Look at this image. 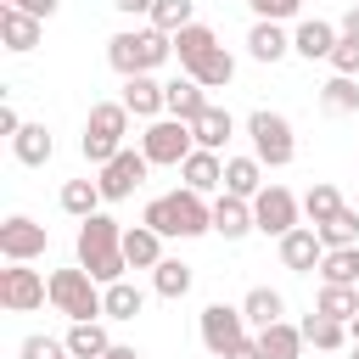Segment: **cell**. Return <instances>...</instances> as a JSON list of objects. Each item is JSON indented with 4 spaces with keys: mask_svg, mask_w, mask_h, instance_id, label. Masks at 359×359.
Listing matches in <instances>:
<instances>
[{
    "mask_svg": "<svg viewBox=\"0 0 359 359\" xmlns=\"http://www.w3.org/2000/svg\"><path fill=\"white\" fill-rule=\"evenodd\" d=\"M140 224H151L157 236L191 241V236H208V230H213V202H208L202 191L180 185V191H168V196H151L146 213H140Z\"/></svg>",
    "mask_w": 359,
    "mask_h": 359,
    "instance_id": "obj_1",
    "label": "cell"
},
{
    "mask_svg": "<svg viewBox=\"0 0 359 359\" xmlns=\"http://www.w3.org/2000/svg\"><path fill=\"white\" fill-rule=\"evenodd\" d=\"M79 264H84L101 286L123 280L129 258H123V224H118L112 213H90V219H79Z\"/></svg>",
    "mask_w": 359,
    "mask_h": 359,
    "instance_id": "obj_2",
    "label": "cell"
},
{
    "mask_svg": "<svg viewBox=\"0 0 359 359\" xmlns=\"http://www.w3.org/2000/svg\"><path fill=\"white\" fill-rule=\"evenodd\" d=\"M168 56H174V34H163V28H118V34L107 39V62H112V73H123V79L157 73Z\"/></svg>",
    "mask_w": 359,
    "mask_h": 359,
    "instance_id": "obj_3",
    "label": "cell"
},
{
    "mask_svg": "<svg viewBox=\"0 0 359 359\" xmlns=\"http://www.w3.org/2000/svg\"><path fill=\"white\" fill-rule=\"evenodd\" d=\"M129 118H135V112H129L123 101H95V107H90V118H84V140H79V151H84L90 168H101V163H112V157L123 151Z\"/></svg>",
    "mask_w": 359,
    "mask_h": 359,
    "instance_id": "obj_4",
    "label": "cell"
},
{
    "mask_svg": "<svg viewBox=\"0 0 359 359\" xmlns=\"http://www.w3.org/2000/svg\"><path fill=\"white\" fill-rule=\"evenodd\" d=\"M101 280L79 264V269H50V309L56 314H67V320H107V309H101Z\"/></svg>",
    "mask_w": 359,
    "mask_h": 359,
    "instance_id": "obj_5",
    "label": "cell"
},
{
    "mask_svg": "<svg viewBox=\"0 0 359 359\" xmlns=\"http://www.w3.org/2000/svg\"><path fill=\"white\" fill-rule=\"evenodd\" d=\"M247 140H252V157L264 168H286L297 157V135H292V118L286 112H269V107L247 112Z\"/></svg>",
    "mask_w": 359,
    "mask_h": 359,
    "instance_id": "obj_6",
    "label": "cell"
},
{
    "mask_svg": "<svg viewBox=\"0 0 359 359\" xmlns=\"http://www.w3.org/2000/svg\"><path fill=\"white\" fill-rule=\"evenodd\" d=\"M140 151L151 157V168H180L191 151H196V135H191V123L185 118H151L146 123V135H140Z\"/></svg>",
    "mask_w": 359,
    "mask_h": 359,
    "instance_id": "obj_7",
    "label": "cell"
},
{
    "mask_svg": "<svg viewBox=\"0 0 359 359\" xmlns=\"http://www.w3.org/2000/svg\"><path fill=\"white\" fill-rule=\"evenodd\" d=\"M50 303V275L28 269V264H6L0 269V309L6 314H34Z\"/></svg>",
    "mask_w": 359,
    "mask_h": 359,
    "instance_id": "obj_8",
    "label": "cell"
},
{
    "mask_svg": "<svg viewBox=\"0 0 359 359\" xmlns=\"http://www.w3.org/2000/svg\"><path fill=\"white\" fill-rule=\"evenodd\" d=\"M146 168H151V157H146V151H135V146H123L112 163H101V168H95V185H101V196H107V202H129V196L146 185Z\"/></svg>",
    "mask_w": 359,
    "mask_h": 359,
    "instance_id": "obj_9",
    "label": "cell"
},
{
    "mask_svg": "<svg viewBox=\"0 0 359 359\" xmlns=\"http://www.w3.org/2000/svg\"><path fill=\"white\" fill-rule=\"evenodd\" d=\"M297 219H303V202L286 191V185H264L258 196H252V224L264 230V236H286V230H297Z\"/></svg>",
    "mask_w": 359,
    "mask_h": 359,
    "instance_id": "obj_10",
    "label": "cell"
},
{
    "mask_svg": "<svg viewBox=\"0 0 359 359\" xmlns=\"http://www.w3.org/2000/svg\"><path fill=\"white\" fill-rule=\"evenodd\" d=\"M196 331H202V348H208L213 359H224L236 342H247V314L230 309V303H208L202 320H196Z\"/></svg>",
    "mask_w": 359,
    "mask_h": 359,
    "instance_id": "obj_11",
    "label": "cell"
},
{
    "mask_svg": "<svg viewBox=\"0 0 359 359\" xmlns=\"http://www.w3.org/2000/svg\"><path fill=\"white\" fill-rule=\"evenodd\" d=\"M45 247H50V236H45V224H34L28 213H11V219L0 224V258H6V264H34V258H45Z\"/></svg>",
    "mask_w": 359,
    "mask_h": 359,
    "instance_id": "obj_12",
    "label": "cell"
},
{
    "mask_svg": "<svg viewBox=\"0 0 359 359\" xmlns=\"http://www.w3.org/2000/svg\"><path fill=\"white\" fill-rule=\"evenodd\" d=\"M275 247H280V264H286L292 275H314V269H320V258H325V241H320V230H314V224L286 230Z\"/></svg>",
    "mask_w": 359,
    "mask_h": 359,
    "instance_id": "obj_13",
    "label": "cell"
},
{
    "mask_svg": "<svg viewBox=\"0 0 359 359\" xmlns=\"http://www.w3.org/2000/svg\"><path fill=\"white\" fill-rule=\"evenodd\" d=\"M337 39H342V28L325 22V17H297V28H292V50H297L303 62H331Z\"/></svg>",
    "mask_w": 359,
    "mask_h": 359,
    "instance_id": "obj_14",
    "label": "cell"
},
{
    "mask_svg": "<svg viewBox=\"0 0 359 359\" xmlns=\"http://www.w3.org/2000/svg\"><path fill=\"white\" fill-rule=\"evenodd\" d=\"M118 101H123L135 118H146V123H151V118H163V112H168V84H157L151 73H135V79H123V95H118Z\"/></svg>",
    "mask_w": 359,
    "mask_h": 359,
    "instance_id": "obj_15",
    "label": "cell"
},
{
    "mask_svg": "<svg viewBox=\"0 0 359 359\" xmlns=\"http://www.w3.org/2000/svg\"><path fill=\"white\" fill-rule=\"evenodd\" d=\"M39 34H45L39 17H28V11H17V6H0V45H6L11 56H28V50L39 45Z\"/></svg>",
    "mask_w": 359,
    "mask_h": 359,
    "instance_id": "obj_16",
    "label": "cell"
},
{
    "mask_svg": "<svg viewBox=\"0 0 359 359\" xmlns=\"http://www.w3.org/2000/svg\"><path fill=\"white\" fill-rule=\"evenodd\" d=\"M247 56H252V62H280V56H292V34H286V22L252 17V28H247Z\"/></svg>",
    "mask_w": 359,
    "mask_h": 359,
    "instance_id": "obj_17",
    "label": "cell"
},
{
    "mask_svg": "<svg viewBox=\"0 0 359 359\" xmlns=\"http://www.w3.org/2000/svg\"><path fill=\"white\" fill-rule=\"evenodd\" d=\"M180 180H185L191 191L213 196V191H224V157H219V151H208V146H196V151L180 163Z\"/></svg>",
    "mask_w": 359,
    "mask_h": 359,
    "instance_id": "obj_18",
    "label": "cell"
},
{
    "mask_svg": "<svg viewBox=\"0 0 359 359\" xmlns=\"http://www.w3.org/2000/svg\"><path fill=\"white\" fill-rule=\"evenodd\" d=\"M213 230H219L224 241H241L247 230H258V224H252V202H247V196L219 191V196H213Z\"/></svg>",
    "mask_w": 359,
    "mask_h": 359,
    "instance_id": "obj_19",
    "label": "cell"
},
{
    "mask_svg": "<svg viewBox=\"0 0 359 359\" xmlns=\"http://www.w3.org/2000/svg\"><path fill=\"white\" fill-rule=\"evenodd\" d=\"M213 101H208V90L191 79V73H180V79H168V118H185V123H196L202 112H208Z\"/></svg>",
    "mask_w": 359,
    "mask_h": 359,
    "instance_id": "obj_20",
    "label": "cell"
},
{
    "mask_svg": "<svg viewBox=\"0 0 359 359\" xmlns=\"http://www.w3.org/2000/svg\"><path fill=\"white\" fill-rule=\"evenodd\" d=\"M50 151H56V140H50V129H45V123H22V129L11 135V157H17L22 168H45V163H50Z\"/></svg>",
    "mask_w": 359,
    "mask_h": 359,
    "instance_id": "obj_21",
    "label": "cell"
},
{
    "mask_svg": "<svg viewBox=\"0 0 359 359\" xmlns=\"http://www.w3.org/2000/svg\"><path fill=\"white\" fill-rule=\"evenodd\" d=\"M163 241H168V236H157L151 224H129V230H123V258H129V269H157V264H163Z\"/></svg>",
    "mask_w": 359,
    "mask_h": 359,
    "instance_id": "obj_22",
    "label": "cell"
},
{
    "mask_svg": "<svg viewBox=\"0 0 359 359\" xmlns=\"http://www.w3.org/2000/svg\"><path fill=\"white\" fill-rule=\"evenodd\" d=\"M241 314H247V325H252V331H264V325L286 320V297H280L275 286H252V292L241 297Z\"/></svg>",
    "mask_w": 359,
    "mask_h": 359,
    "instance_id": "obj_23",
    "label": "cell"
},
{
    "mask_svg": "<svg viewBox=\"0 0 359 359\" xmlns=\"http://www.w3.org/2000/svg\"><path fill=\"white\" fill-rule=\"evenodd\" d=\"M224 191L252 202V196L264 191V163H258V157H224Z\"/></svg>",
    "mask_w": 359,
    "mask_h": 359,
    "instance_id": "obj_24",
    "label": "cell"
},
{
    "mask_svg": "<svg viewBox=\"0 0 359 359\" xmlns=\"http://www.w3.org/2000/svg\"><path fill=\"white\" fill-rule=\"evenodd\" d=\"M107 348H112V337H107L101 320H73V331H67V353L73 359H107Z\"/></svg>",
    "mask_w": 359,
    "mask_h": 359,
    "instance_id": "obj_25",
    "label": "cell"
},
{
    "mask_svg": "<svg viewBox=\"0 0 359 359\" xmlns=\"http://www.w3.org/2000/svg\"><path fill=\"white\" fill-rule=\"evenodd\" d=\"M258 353H264V359H297V353H303V325H286V320L264 325V331H258Z\"/></svg>",
    "mask_w": 359,
    "mask_h": 359,
    "instance_id": "obj_26",
    "label": "cell"
},
{
    "mask_svg": "<svg viewBox=\"0 0 359 359\" xmlns=\"http://www.w3.org/2000/svg\"><path fill=\"white\" fill-rule=\"evenodd\" d=\"M185 73H191V79H196L202 90H224V84L236 79V56H230L224 45H213V50H208V56H202L196 67H185Z\"/></svg>",
    "mask_w": 359,
    "mask_h": 359,
    "instance_id": "obj_27",
    "label": "cell"
},
{
    "mask_svg": "<svg viewBox=\"0 0 359 359\" xmlns=\"http://www.w3.org/2000/svg\"><path fill=\"white\" fill-rule=\"evenodd\" d=\"M56 202H62V213H67V219H90V213H101V202H107V196H101V185H95V180H67Z\"/></svg>",
    "mask_w": 359,
    "mask_h": 359,
    "instance_id": "obj_28",
    "label": "cell"
},
{
    "mask_svg": "<svg viewBox=\"0 0 359 359\" xmlns=\"http://www.w3.org/2000/svg\"><path fill=\"white\" fill-rule=\"evenodd\" d=\"M320 107H325L331 118H348V112H359V79H348V73H331V79L320 84Z\"/></svg>",
    "mask_w": 359,
    "mask_h": 359,
    "instance_id": "obj_29",
    "label": "cell"
},
{
    "mask_svg": "<svg viewBox=\"0 0 359 359\" xmlns=\"http://www.w3.org/2000/svg\"><path fill=\"white\" fill-rule=\"evenodd\" d=\"M320 280H331V286H359V241H353V247H325Z\"/></svg>",
    "mask_w": 359,
    "mask_h": 359,
    "instance_id": "obj_30",
    "label": "cell"
},
{
    "mask_svg": "<svg viewBox=\"0 0 359 359\" xmlns=\"http://www.w3.org/2000/svg\"><path fill=\"white\" fill-rule=\"evenodd\" d=\"M213 45H219V34H213L208 22H191V28H180V34H174V56H180V67H196Z\"/></svg>",
    "mask_w": 359,
    "mask_h": 359,
    "instance_id": "obj_31",
    "label": "cell"
},
{
    "mask_svg": "<svg viewBox=\"0 0 359 359\" xmlns=\"http://www.w3.org/2000/svg\"><path fill=\"white\" fill-rule=\"evenodd\" d=\"M191 135H196V146H208V151H224V140L236 135V118H230L224 107H208V112L191 123Z\"/></svg>",
    "mask_w": 359,
    "mask_h": 359,
    "instance_id": "obj_32",
    "label": "cell"
},
{
    "mask_svg": "<svg viewBox=\"0 0 359 359\" xmlns=\"http://www.w3.org/2000/svg\"><path fill=\"white\" fill-rule=\"evenodd\" d=\"M101 309H107V320H135V314L146 309V292H140L135 280H112V286L101 292Z\"/></svg>",
    "mask_w": 359,
    "mask_h": 359,
    "instance_id": "obj_33",
    "label": "cell"
},
{
    "mask_svg": "<svg viewBox=\"0 0 359 359\" xmlns=\"http://www.w3.org/2000/svg\"><path fill=\"white\" fill-rule=\"evenodd\" d=\"M303 342H314L320 353H331V348H342V342H353V331H348L342 320H331V314H320V309H314V314L303 320Z\"/></svg>",
    "mask_w": 359,
    "mask_h": 359,
    "instance_id": "obj_34",
    "label": "cell"
},
{
    "mask_svg": "<svg viewBox=\"0 0 359 359\" xmlns=\"http://www.w3.org/2000/svg\"><path fill=\"white\" fill-rule=\"evenodd\" d=\"M314 309L331 314V320H342V325H353V314H359V286H331V280H320Z\"/></svg>",
    "mask_w": 359,
    "mask_h": 359,
    "instance_id": "obj_35",
    "label": "cell"
},
{
    "mask_svg": "<svg viewBox=\"0 0 359 359\" xmlns=\"http://www.w3.org/2000/svg\"><path fill=\"white\" fill-rule=\"evenodd\" d=\"M342 208H348V202L337 196V185H331V180L309 185V196H303V213H309V224H314V230H320V224H331V219H337Z\"/></svg>",
    "mask_w": 359,
    "mask_h": 359,
    "instance_id": "obj_36",
    "label": "cell"
},
{
    "mask_svg": "<svg viewBox=\"0 0 359 359\" xmlns=\"http://www.w3.org/2000/svg\"><path fill=\"white\" fill-rule=\"evenodd\" d=\"M151 292H157V297H168V303H180V297L191 292V264H180V258H163V264L151 269Z\"/></svg>",
    "mask_w": 359,
    "mask_h": 359,
    "instance_id": "obj_37",
    "label": "cell"
},
{
    "mask_svg": "<svg viewBox=\"0 0 359 359\" xmlns=\"http://www.w3.org/2000/svg\"><path fill=\"white\" fill-rule=\"evenodd\" d=\"M191 22H196V0H157L151 6V28H163V34H180Z\"/></svg>",
    "mask_w": 359,
    "mask_h": 359,
    "instance_id": "obj_38",
    "label": "cell"
},
{
    "mask_svg": "<svg viewBox=\"0 0 359 359\" xmlns=\"http://www.w3.org/2000/svg\"><path fill=\"white\" fill-rule=\"evenodd\" d=\"M320 241H325V247H353V241H359V213L342 208L331 224H320Z\"/></svg>",
    "mask_w": 359,
    "mask_h": 359,
    "instance_id": "obj_39",
    "label": "cell"
},
{
    "mask_svg": "<svg viewBox=\"0 0 359 359\" xmlns=\"http://www.w3.org/2000/svg\"><path fill=\"white\" fill-rule=\"evenodd\" d=\"M17 359H73V353H67V337H45V331H34V337H22Z\"/></svg>",
    "mask_w": 359,
    "mask_h": 359,
    "instance_id": "obj_40",
    "label": "cell"
},
{
    "mask_svg": "<svg viewBox=\"0 0 359 359\" xmlns=\"http://www.w3.org/2000/svg\"><path fill=\"white\" fill-rule=\"evenodd\" d=\"M252 17H269V22H297L303 17V0H247Z\"/></svg>",
    "mask_w": 359,
    "mask_h": 359,
    "instance_id": "obj_41",
    "label": "cell"
},
{
    "mask_svg": "<svg viewBox=\"0 0 359 359\" xmlns=\"http://www.w3.org/2000/svg\"><path fill=\"white\" fill-rule=\"evenodd\" d=\"M331 73H348V79H359V39H337V50H331Z\"/></svg>",
    "mask_w": 359,
    "mask_h": 359,
    "instance_id": "obj_42",
    "label": "cell"
},
{
    "mask_svg": "<svg viewBox=\"0 0 359 359\" xmlns=\"http://www.w3.org/2000/svg\"><path fill=\"white\" fill-rule=\"evenodd\" d=\"M6 6H17V11H28V17H39V22H45V17H56V6H62V0H6Z\"/></svg>",
    "mask_w": 359,
    "mask_h": 359,
    "instance_id": "obj_43",
    "label": "cell"
},
{
    "mask_svg": "<svg viewBox=\"0 0 359 359\" xmlns=\"http://www.w3.org/2000/svg\"><path fill=\"white\" fill-rule=\"evenodd\" d=\"M151 6L157 0H112V11H123V17H151Z\"/></svg>",
    "mask_w": 359,
    "mask_h": 359,
    "instance_id": "obj_44",
    "label": "cell"
},
{
    "mask_svg": "<svg viewBox=\"0 0 359 359\" xmlns=\"http://www.w3.org/2000/svg\"><path fill=\"white\" fill-rule=\"evenodd\" d=\"M224 359H264V353H258V337H247V342H236V348H230Z\"/></svg>",
    "mask_w": 359,
    "mask_h": 359,
    "instance_id": "obj_45",
    "label": "cell"
},
{
    "mask_svg": "<svg viewBox=\"0 0 359 359\" xmlns=\"http://www.w3.org/2000/svg\"><path fill=\"white\" fill-rule=\"evenodd\" d=\"M22 129V118H17V107H0V135H17Z\"/></svg>",
    "mask_w": 359,
    "mask_h": 359,
    "instance_id": "obj_46",
    "label": "cell"
},
{
    "mask_svg": "<svg viewBox=\"0 0 359 359\" xmlns=\"http://www.w3.org/2000/svg\"><path fill=\"white\" fill-rule=\"evenodd\" d=\"M337 28H342V34H348V39H359V6H348V11H342V22H337Z\"/></svg>",
    "mask_w": 359,
    "mask_h": 359,
    "instance_id": "obj_47",
    "label": "cell"
},
{
    "mask_svg": "<svg viewBox=\"0 0 359 359\" xmlns=\"http://www.w3.org/2000/svg\"><path fill=\"white\" fill-rule=\"evenodd\" d=\"M107 359H140V353H135V348H123V342H112V348H107Z\"/></svg>",
    "mask_w": 359,
    "mask_h": 359,
    "instance_id": "obj_48",
    "label": "cell"
},
{
    "mask_svg": "<svg viewBox=\"0 0 359 359\" xmlns=\"http://www.w3.org/2000/svg\"><path fill=\"white\" fill-rule=\"evenodd\" d=\"M348 331H353V342H359V314H353V325H348Z\"/></svg>",
    "mask_w": 359,
    "mask_h": 359,
    "instance_id": "obj_49",
    "label": "cell"
},
{
    "mask_svg": "<svg viewBox=\"0 0 359 359\" xmlns=\"http://www.w3.org/2000/svg\"><path fill=\"white\" fill-rule=\"evenodd\" d=\"M348 359H359V342H353V353H348Z\"/></svg>",
    "mask_w": 359,
    "mask_h": 359,
    "instance_id": "obj_50",
    "label": "cell"
}]
</instances>
